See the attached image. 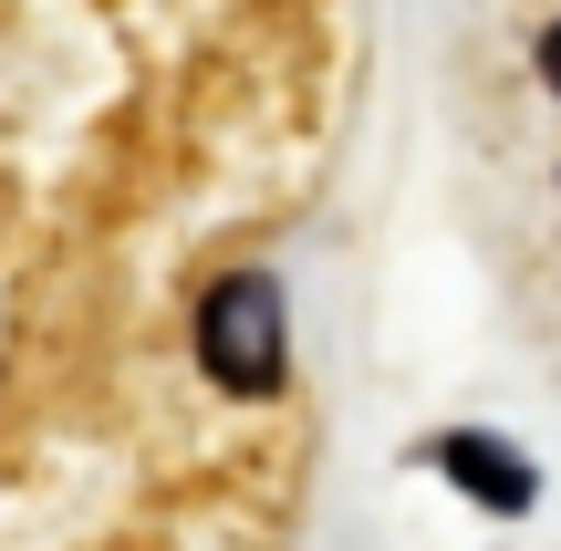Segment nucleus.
Returning <instances> with one entry per match:
<instances>
[{
    "label": "nucleus",
    "mask_w": 561,
    "mask_h": 551,
    "mask_svg": "<svg viewBox=\"0 0 561 551\" xmlns=\"http://www.w3.org/2000/svg\"><path fill=\"white\" fill-rule=\"evenodd\" d=\"M312 146V0H0V551H271L291 458L187 416L208 250Z\"/></svg>",
    "instance_id": "nucleus-1"
},
{
    "label": "nucleus",
    "mask_w": 561,
    "mask_h": 551,
    "mask_svg": "<svg viewBox=\"0 0 561 551\" xmlns=\"http://www.w3.org/2000/svg\"><path fill=\"white\" fill-rule=\"evenodd\" d=\"M426 458H437V469L458 479L468 500H489L500 520H520L530 500H541V469H530L510 437H489V427H447V437H426Z\"/></svg>",
    "instance_id": "nucleus-3"
},
{
    "label": "nucleus",
    "mask_w": 561,
    "mask_h": 551,
    "mask_svg": "<svg viewBox=\"0 0 561 551\" xmlns=\"http://www.w3.org/2000/svg\"><path fill=\"white\" fill-rule=\"evenodd\" d=\"M198 365L240 406H291V323H280V282L229 261L198 302Z\"/></svg>",
    "instance_id": "nucleus-2"
},
{
    "label": "nucleus",
    "mask_w": 561,
    "mask_h": 551,
    "mask_svg": "<svg viewBox=\"0 0 561 551\" xmlns=\"http://www.w3.org/2000/svg\"><path fill=\"white\" fill-rule=\"evenodd\" d=\"M541 83H551V94H561V21H551V32H541Z\"/></svg>",
    "instance_id": "nucleus-4"
}]
</instances>
